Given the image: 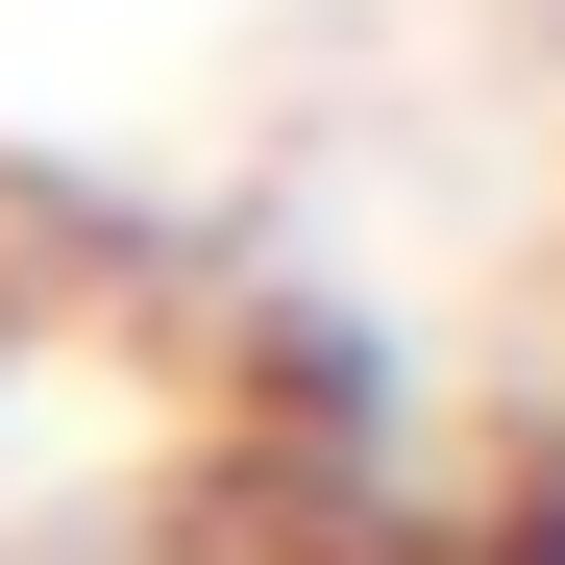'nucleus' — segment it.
Here are the masks:
<instances>
[{
	"mask_svg": "<svg viewBox=\"0 0 565 565\" xmlns=\"http://www.w3.org/2000/svg\"><path fill=\"white\" fill-rule=\"evenodd\" d=\"M443 565H565V443H541V467H492V492L443 516Z\"/></svg>",
	"mask_w": 565,
	"mask_h": 565,
	"instance_id": "obj_1",
	"label": "nucleus"
}]
</instances>
